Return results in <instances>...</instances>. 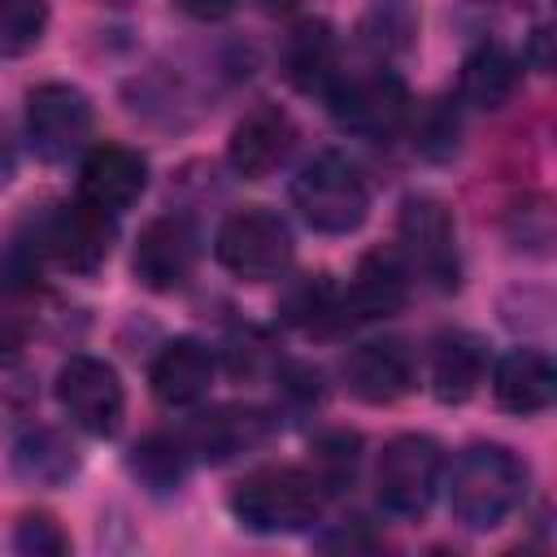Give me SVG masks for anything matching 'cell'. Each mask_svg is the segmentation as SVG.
Segmentation results:
<instances>
[{"label":"cell","instance_id":"obj_19","mask_svg":"<svg viewBox=\"0 0 557 557\" xmlns=\"http://www.w3.org/2000/svg\"><path fill=\"white\" fill-rule=\"evenodd\" d=\"M405 300H409V270L400 265V257L387 248L366 252L352 274V287H348L352 313L357 318H392L405 309Z\"/></svg>","mask_w":557,"mask_h":557},{"label":"cell","instance_id":"obj_21","mask_svg":"<svg viewBox=\"0 0 557 557\" xmlns=\"http://www.w3.org/2000/svg\"><path fill=\"white\" fill-rule=\"evenodd\" d=\"M518 87V61L500 44H479L457 74V96L470 109H500Z\"/></svg>","mask_w":557,"mask_h":557},{"label":"cell","instance_id":"obj_22","mask_svg":"<svg viewBox=\"0 0 557 557\" xmlns=\"http://www.w3.org/2000/svg\"><path fill=\"white\" fill-rule=\"evenodd\" d=\"M187 461H191V448L183 435H170V431H152L144 435L135 448H131V474L148 487V492H174L183 479H187Z\"/></svg>","mask_w":557,"mask_h":557},{"label":"cell","instance_id":"obj_1","mask_svg":"<svg viewBox=\"0 0 557 557\" xmlns=\"http://www.w3.org/2000/svg\"><path fill=\"white\" fill-rule=\"evenodd\" d=\"M527 496V466L505 444H470L448 479L453 518L470 531L500 527Z\"/></svg>","mask_w":557,"mask_h":557},{"label":"cell","instance_id":"obj_26","mask_svg":"<svg viewBox=\"0 0 557 557\" xmlns=\"http://www.w3.org/2000/svg\"><path fill=\"white\" fill-rule=\"evenodd\" d=\"M48 30L44 0H0V57L30 52Z\"/></svg>","mask_w":557,"mask_h":557},{"label":"cell","instance_id":"obj_12","mask_svg":"<svg viewBox=\"0 0 557 557\" xmlns=\"http://www.w3.org/2000/svg\"><path fill=\"white\" fill-rule=\"evenodd\" d=\"M344 387L366 405H392L413 387V352L400 339L357 344L339 366Z\"/></svg>","mask_w":557,"mask_h":557},{"label":"cell","instance_id":"obj_16","mask_svg":"<svg viewBox=\"0 0 557 557\" xmlns=\"http://www.w3.org/2000/svg\"><path fill=\"white\" fill-rule=\"evenodd\" d=\"M213 374H218L213 352H209L200 339L183 335V339H170V344L157 352V361H152V370H148V383H152V396H157L165 409H187V405H196V400L209 396Z\"/></svg>","mask_w":557,"mask_h":557},{"label":"cell","instance_id":"obj_5","mask_svg":"<svg viewBox=\"0 0 557 557\" xmlns=\"http://www.w3.org/2000/svg\"><path fill=\"white\" fill-rule=\"evenodd\" d=\"M444 479V448L426 435H396L379 453V505L396 518H422Z\"/></svg>","mask_w":557,"mask_h":557},{"label":"cell","instance_id":"obj_23","mask_svg":"<svg viewBox=\"0 0 557 557\" xmlns=\"http://www.w3.org/2000/svg\"><path fill=\"white\" fill-rule=\"evenodd\" d=\"M13 466H17V474L30 479V483H65V479L74 474L78 457H74V448L65 444L61 431L39 426V431H30V435L17 440Z\"/></svg>","mask_w":557,"mask_h":557},{"label":"cell","instance_id":"obj_3","mask_svg":"<svg viewBox=\"0 0 557 557\" xmlns=\"http://www.w3.org/2000/svg\"><path fill=\"white\" fill-rule=\"evenodd\" d=\"M292 205L318 235H348L370 213V187L344 152H318L292 178Z\"/></svg>","mask_w":557,"mask_h":557},{"label":"cell","instance_id":"obj_13","mask_svg":"<svg viewBox=\"0 0 557 557\" xmlns=\"http://www.w3.org/2000/svg\"><path fill=\"white\" fill-rule=\"evenodd\" d=\"M144 187H148V161L122 144L91 148L78 170V200H87L91 209H104V213L131 209L144 196Z\"/></svg>","mask_w":557,"mask_h":557},{"label":"cell","instance_id":"obj_30","mask_svg":"<svg viewBox=\"0 0 557 557\" xmlns=\"http://www.w3.org/2000/svg\"><path fill=\"white\" fill-rule=\"evenodd\" d=\"M13 165H17V148H13L9 122H4V113H0V187L13 178Z\"/></svg>","mask_w":557,"mask_h":557},{"label":"cell","instance_id":"obj_29","mask_svg":"<svg viewBox=\"0 0 557 557\" xmlns=\"http://www.w3.org/2000/svg\"><path fill=\"white\" fill-rule=\"evenodd\" d=\"M178 9L191 13L196 22H222L235 9V0H178Z\"/></svg>","mask_w":557,"mask_h":557},{"label":"cell","instance_id":"obj_27","mask_svg":"<svg viewBox=\"0 0 557 557\" xmlns=\"http://www.w3.org/2000/svg\"><path fill=\"white\" fill-rule=\"evenodd\" d=\"M13 548L26 557H61L70 553V535L52 513H22L13 527Z\"/></svg>","mask_w":557,"mask_h":557},{"label":"cell","instance_id":"obj_10","mask_svg":"<svg viewBox=\"0 0 557 557\" xmlns=\"http://www.w3.org/2000/svg\"><path fill=\"white\" fill-rule=\"evenodd\" d=\"M196 231L187 218L170 213V218H152L144 231H139V244H135V278L152 292H174L187 283L191 265H196Z\"/></svg>","mask_w":557,"mask_h":557},{"label":"cell","instance_id":"obj_28","mask_svg":"<svg viewBox=\"0 0 557 557\" xmlns=\"http://www.w3.org/2000/svg\"><path fill=\"white\" fill-rule=\"evenodd\" d=\"M287 318L292 322H300V326H313V322H322L326 313H331V283H326V274H313V278H305L292 296H287Z\"/></svg>","mask_w":557,"mask_h":557},{"label":"cell","instance_id":"obj_25","mask_svg":"<svg viewBox=\"0 0 557 557\" xmlns=\"http://www.w3.org/2000/svg\"><path fill=\"white\" fill-rule=\"evenodd\" d=\"M413 35H418V13L409 0H374L361 17V39L383 57L405 52Z\"/></svg>","mask_w":557,"mask_h":557},{"label":"cell","instance_id":"obj_18","mask_svg":"<svg viewBox=\"0 0 557 557\" xmlns=\"http://www.w3.org/2000/svg\"><path fill=\"white\" fill-rule=\"evenodd\" d=\"M483 370H487V357H483V339L470 335V331H453V335H440L435 339V352H431V392L440 405H461L479 392L483 383Z\"/></svg>","mask_w":557,"mask_h":557},{"label":"cell","instance_id":"obj_17","mask_svg":"<svg viewBox=\"0 0 557 557\" xmlns=\"http://www.w3.org/2000/svg\"><path fill=\"white\" fill-rule=\"evenodd\" d=\"M492 392H496V405L509 409V413H544L557 396V370L544 352L535 348H513L496 361L492 370Z\"/></svg>","mask_w":557,"mask_h":557},{"label":"cell","instance_id":"obj_7","mask_svg":"<svg viewBox=\"0 0 557 557\" xmlns=\"http://www.w3.org/2000/svg\"><path fill=\"white\" fill-rule=\"evenodd\" d=\"M91 135V100L74 83H39L26 96V139L39 161H70Z\"/></svg>","mask_w":557,"mask_h":557},{"label":"cell","instance_id":"obj_2","mask_svg":"<svg viewBox=\"0 0 557 557\" xmlns=\"http://www.w3.org/2000/svg\"><path fill=\"white\" fill-rule=\"evenodd\" d=\"M231 513L244 531L257 535H292L318 522L322 513V487L313 483L309 470L296 466H261L244 474L231 487Z\"/></svg>","mask_w":557,"mask_h":557},{"label":"cell","instance_id":"obj_32","mask_svg":"<svg viewBox=\"0 0 557 557\" xmlns=\"http://www.w3.org/2000/svg\"><path fill=\"white\" fill-rule=\"evenodd\" d=\"M261 4H265V9H287L292 0H261Z\"/></svg>","mask_w":557,"mask_h":557},{"label":"cell","instance_id":"obj_11","mask_svg":"<svg viewBox=\"0 0 557 557\" xmlns=\"http://www.w3.org/2000/svg\"><path fill=\"white\" fill-rule=\"evenodd\" d=\"M292 144H296L292 117L278 104H257L235 122L226 139V161L244 178H265L292 157Z\"/></svg>","mask_w":557,"mask_h":557},{"label":"cell","instance_id":"obj_6","mask_svg":"<svg viewBox=\"0 0 557 557\" xmlns=\"http://www.w3.org/2000/svg\"><path fill=\"white\" fill-rule=\"evenodd\" d=\"M57 405L65 409V418L104 440L122 426V413H126V392H122V379L109 361L100 357H70L61 370H57Z\"/></svg>","mask_w":557,"mask_h":557},{"label":"cell","instance_id":"obj_14","mask_svg":"<svg viewBox=\"0 0 557 557\" xmlns=\"http://www.w3.org/2000/svg\"><path fill=\"white\" fill-rule=\"evenodd\" d=\"M109 244H113V213L91 209L87 200L61 205V209L44 222V248H48L65 270L91 274V270L109 257Z\"/></svg>","mask_w":557,"mask_h":557},{"label":"cell","instance_id":"obj_31","mask_svg":"<svg viewBox=\"0 0 557 557\" xmlns=\"http://www.w3.org/2000/svg\"><path fill=\"white\" fill-rule=\"evenodd\" d=\"M17 348H22V326L0 313V357H13Z\"/></svg>","mask_w":557,"mask_h":557},{"label":"cell","instance_id":"obj_24","mask_svg":"<svg viewBox=\"0 0 557 557\" xmlns=\"http://www.w3.org/2000/svg\"><path fill=\"white\" fill-rule=\"evenodd\" d=\"M357 457H361V440L352 431H326V435L313 440V448H309V474L322 487V496L326 492H344L352 483Z\"/></svg>","mask_w":557,"mask_h":557},{"label":"cell","instance_id":"obj_9","mask_svg":"<svg viewBox=\"0 0 557 557\" xmlns=\"http://www.w3.org/2000/svg\"><path fill=\"white\" fill-rule=\"evenodd\" d=\"M331 113L352 135L387 139L405 122V113H409V91H405V83L396 74L374 70V74L335 83L331 87Z\"/></svg>","mask_w":557,"mask_h":557},{"label":"cell","instance_id":"obj_15","mask_svg":"<svg viewBox=\"0 0 557 557\" xmlns=\"http://www.w3.org/2000/svg\"><path fill=\"white\" fill-rule=\"evenodd\" d=\"M270 435H274V418L265 409H257V405H218V409L200 413L183 440L200 461H231L239 453L261 448Z\"/></svg>","mask_w":557,"mask_h":557},{"label":"cell","instance_id":"obj_4","mask_svg":"<svg viewBox=\"0 0 557 557\" xmlns=\"http://www.w3.org/2000/svg\"><path fill=\"white\" fill-rule=\"evenodd\" d=\"M218 261L244 278V283H270L283 278L292 265V231L287 222L265 205H244L218 226Z\"/></svg>","mask_w":557,"mask_h":557},{"label":"cell","instance_id":"obj_20","mask_svg":"<svg viewBox=\"0 0 557 557\" xmlns=\"http://www.w3.org/2000/svg\"><path fill=\"white\" fill-rule=\"evenodd\" d=\"M283 74L300 91H326L335 78V35L322 17H305L283 39Z\"/></svg>","mask_w":557,"mask_h":557},{"label":"cell","instance_id":"obj_8","mask_svg":"<svg viewBox=\"0 0 557 557\" xmlns=\"http://www.w3.org/2000/svg\"><path fill=\"white\" fill-rule=\"evenodd\" d=\"M396 231H400V244H405L409 261H413L440 292H453V287L461 283L457 231H453L448 209H444L435 196H409V200L400 205Z\"/></svg>","mask_w":557,"mask_h":557}]
</instances>
